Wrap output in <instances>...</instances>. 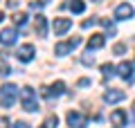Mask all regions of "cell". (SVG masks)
I'll return each instance as SVG.
<instances>
[{
	"instance_id": "14",
	"label": "cell",
	"mask_w": 135,
	"mask_h": 128,
	"mask_svg": "<svg viewBox=\"0 0 135 128\" xmlns=\"http://www.w3.org/2000/svg\"><path fill=\"white\" fill-rule=\"evenodd\" d=\"M110 121H113V126H117V128L124 126L126 124V112L124 110H113L110 112Z\"/></svg>"
},
{
	"instance_id": "1",
	"label": "cell",
	"mask_w": 135,
	"mask_h": 128,
	"mask_svg": "<svg viewBox=\"0 0 135 128\" xmlns=\"http://www.w3.org/2000/svg\"><path fill=\"white\" fill-rule=\"evenodd\" d=\"M16 97H18V88H16L14 83H5L0 88V106H2V108H11L14 101H16Z\"/></svg>"
},
{
	"instance_id": "8",
	"label": "cell",
	"mask_w": 135,
	"mask_h": 128,
	"mask_svg": "<svg viewBox=\"0 0 135 128\" xmlns=\"http://www.w3.org/2000/svg\"><path fill=\"white\" fill-rule=\"evenodd\" d=\"M124 97H126V92L117 90V88H110V90L104 92V101H106V104H117V101H122Z\"/></svg>"
},
{
	"instance_id": "13",
	"label": "cell",
	"mask_w": 135,
	"mask_h": 128,
	"mask_svg": "<svg viewBox=\"0 0 135 128\" xmlns=\"http://www.w3.org/2000/svg\"><path fill=\"white\" fill-rule=\"evenodd\" d=\"M117 74L122 79H126V81H133V65L131 63H119L117 65Z\"/></svg>"
},
{
	"instance_id": "3",
	"label": "cell",
	"mask_w": 135,
	"mask_h": 128,
	"mask_svg": "<svg viewBox=\"0 0 135 128\" xmlns=\"http://www.w3.org/2000/svg\"><path fill=\"white\" fill-rule=\"evenodd\" d=\"M79 43H81V38H70V41L56 43V45H54V54H59V56H65L68 52H72V50L77 47Z\"/></svg>"
},
{
	"instance_id": "9",
	"label": "cell",
	"mask_w": 135,
	"mask_h": 128,
	"mask_svg": "<svg viewBox=\"0 0 135 128\" xmlns=\"http://www.w3.org/2000/svg\"><path fill=\"white\" fill-rule=\"evenodd\" d=\"M34 32H36V36H47V20L43 14H36V18H34Z\"/></svg>"
},
{
	"instance_id": "11",
	"label": "cell",
	"mask_w": 135,
	"mask_h": 128,
	"mask_svg": "<svg viewBox=\"0 0 135 128\" xmlns=\"http://www.w3.org/2000/svg\"><path fill=\"white\" fill-rule=\"evenodd\" d=\"M16 29L7 27V29H0V45H14L16 43Z\"/></svg>"
},
{
	"instance_id": "21",
	"label": "cell",
	"mask_w": 135,
	"mask_h": 128,
	"mask_svg": "<svg viewBox=\"0 0 135 128\" xmlns=\"http://www.w3.org/2000/svg\"><path fill=\"white\" fill-rule=\"evenodd\" d=\"M81 63H83V65H92V63H95V58H92L90 50H88V54H83V56H81Z\"/></svg>"
},
{
	"instance_id": "12",
	"label": "cell",
	"mask_w": 135,
	"mask_h": 128,
	"mask_svg": "<svg viewBox=\"0 0 135 128\" xmlns=\"http://www.w3.org/2000/svg\"><path fill=\"white\" fill-rule=\"evenodd\" d=\"M106 45V36L104 34H92L90 38H88V50H99Z\"/></svg>"
},
{
	"instance_id": "18",
	"label": "cell",
	"mask_w": 135,
	"mask_h": 128,
	"mask_svg": "<svg viewBox=\"0 0 135 128\" xmlns=\"http://www.w3.org/2000/svg\"><path fill=\"white\" fill-rule=\"evenodd\" d=\"M14 23H16V25H25V23H27V14L16 11V14H14Z\"/></svg>"
},
{
	"instance_id": "6",
	"label": "cell",
	"mask_w": 135,
	"mask_h": 128,
	"mask_svg": "<svg viewBox=\"0 0 135 128\" xmlns=\"http://www.w3.org/2000/svg\"><path fill=\"white\" fill-rule=\"evenodd\" d=\"M34 45H29V43H25V45H20L18 47V52H16V56H18V61H23V63H29L34 58Z\"/></svg>"
},
{
	"instance_id": "20",
	"label": "cell",
	"mask_w": 135,
	"mask_h": 128,
	"mask_svg": "<svg viewBox=\"0 0 135 128\" xmlns=\"http://www.w3.org/2000/svg\"><path fill=\"white\" fill-rule=\"evenodd\" d=\"M97 23H101V25H104V27H106V29H108V32H110V34H115V25H113L110 20H106V18H99V20H97Z\"/></svg>"
},
{
	"instance_id": "2",
	"label": "cell",
	"mask_w": 135,
	"mask_h": 128,
	"mask_svg": "<svg viewBox=\"0 0 135 128\" xmlns=\"http://www.w3.org/2000/svg\"><path fill=\"white\" fill-rule=\"evenodd\" d=\"M20 104H23V108L27 110V112H34V110H38V101H36V92L29 88V85H25L23 90H20Z\"/></svg>"
},
{
	"instance_id": "26",
	"label": "cell",
	"mask_w": 135,
	"mask_h": 128,
	"mask_svg": "<svg viewBox=\"0 0 135 128\" xmlns=\"http://www.w3.org/2000/svg\"><path fill=\"white\" fill-rule=\"evenodd\" d=\"M2 20H5V16H2V11H0V23H2Z\"/></svg>"
},
{
	"instance_id": "22",
	"label": "cell",
	"mask_w": 135,
	"mask_h": 128,
	"mask_svg": "<svg viewBox=\"0 0 135 128\" xmlns=\"http://www.w3.org/2000/svg\"><path fill=\"white\" fill-rule=\"evenodd\" d=\"M9 65H7V63L5 61H0V76H7V74H9Z\"/></svg>"
},
{
	"instance_id": "28",
	"label": "cell",
	"mask_w": 135,
	"mask_h": 128,
	"mask_svg": "<svg viewBox=\"0 0 135 128\" xmlns=\"http://www.w3.org/2000/svg\"><path fill=\"white\" fill-rule=\"evenodd\" d=\"M95 2H101V0H95Z\"/></svg>"
},
{
	"instance_id": "19",
	"label": "cell",
	"mask_w": 135,
	"mask_h": 128,
	"mask_svg": "<svg viewBox=\"0 0 135 128\" xmlns=\"http://www.w3.org/2000/svg\"><path fill=\"white\" fill-rule=\"evenodd\" d=\"M124 52H126V43H117V45H113V54H117V56H122Z\"/></svg>"
},
{
	"instance_id": "16",
	"label": "cell",
	"mask_w": 135,
	"mask_h": 128,
	"mask_svg": "<svg viewBox=\"0 0 135 128\" xmlns=\"http://www.w3.org/2000/svg\"><path fill=\"white\" fill-rule=\"evenodd\" d=\"M70 9H72L74 14H81V11L86 9V2H83V0H72V2H70Z\"/></svg>"
},
{
	"instance_id": "17",
	"label": "cell",
	"mask_w": 135,
	"mask_h": 128,
	"mask_svg": "<svg viewBox=\"0 0 135 128\" xmlns=\"http://www.w3.org/2000/svg\"><path fill=\"white\" fill-rule=\"evenodd\" d=\"M101 74H104V79H110V76L115 74V67H113L110 63H104V65H101Z\"/></svg>"
},
{
	"instance_id": "5",
	"label": "cell",
	"mask_w": 135,
	"mask_h": 128,
	"mask_svg": "<svg viewBox=\"0 0 135 128\" xmlns=\"http://www.w3.org/2000/svg\"><path fill=\"white\" fill-rule=\"evenodd\" d=\"M63 92H65V83H63V81H56V83H52L50 88H41V95L43 97H61Z\"/></svg>"
},
{
	"instance_id": "24",
	"label": "cell",
	"mask_w": 135,
	"mask_h": 128,
	"mask_svg": "<svg viewBox=\"0 0 135 128\" xmlns=\"http://www.w3.org/2000/svg\"><path fill=\"white\" fill-rule=\"evenodd\" d=\"M0 128H9V119L7 117H0Z\"/></svg>"
},
{
	"instance_id": "27",
	"label": "cell",
	"mask_w": 135,
	"mask_h": 128,
	"mask_svg": "<svg viewBox=\"0 0 135 128\" xmlns=\"http://www.w3.org/2000/svg\"><path fill=\"white\" fill-rule=\"evenodd\" d=\"M41 2H43V5H45V2H50V0H41Z\"/></svg>"
},
{
	"instance_id": "7",
	"label": "cell",
	"mask_w": 135,
	"mask_h": 128,
	"mask_svg": "<svg viewBox=\"0 0 135 128\" xmlns=\"http://www.w3.org/2000/svg\"><path fill=\"white\" fill-rule=\"evenodd\" d=\"M70 27H72V20L70 18H54V23H52V29H54L56 36H63Z\"/></svg>"
},
{
	"instance_id": "4",
	"label": "cell",
	"mask_w": 135,
	"mask_h": 128,
	"mask_svg": "<svg viewBox=\"0 0 135 128\" xmlns=\"http://www.w3.org/2000/svg\"><path fill=\"white\" fill-rule=\"evenodd\" d=\"M65 119H68V124H70L72 128H86L88 126V117L83 112H77V110H70Z\"/></svg>"
},
{
	"instance_id": "23",
	"label": "cell",
	"mask_w": 135,
	"mask_h": 128,
	"mask_svg": "<svg viewBox=\"0 0 135 128\" xmlns=\"http://www.w3.org/2000/svg\"><path fill=\"white\" fill-rule=\"evenodd\" d=\"M97 23V18H90V20H83V23H81V27L83 29H88V27H90V25H95Z\"/></svg>"
},
{
	"instance_id": "10",
	"label": "cell",
	"mask_w": 135,
	"mask_h": 128,
	"mask_svg": "<svg viewBox=\"0 0 135 128\" xmlns=\"http://www.w3.org/2000/svg\"><path fill=\"white\" fill-rule=\"evenodd\" d=\"M131 16H133V7H131L128 2L117 5V9H115V18H117V20H128Z\"/></svg>"
},
{
	"instance_id": "25",
	"label": "cell",
	"mask_w": 135,
	"mask_h": 128,
	"mask_svg": "<svg viewBox=\"0 0 135 128\" xmlns=\"http://www.w3.org/2000/svg\"><path fill=\"white\" fill-rule=\"evenodd\" d=\"M14 128H29V126H27V124H25V121H18V124H16Z\"/></svg>"
},
{
	"instance_id": "15",
	"label": "cell",
	"mask_w": 135,
	"mask_h": 128,
	"mask_svg": "<svg viewBox=\"0 0 135 128\" xmlns=\"http://www.w3.org/2000/svg\"><path fill=\"white\" fill-rule=\"evenodd\" d=\"M56 126H59V117H56V115H50V117L43 121L41 128H56Z\"/></svg>"
}]
</instances>
